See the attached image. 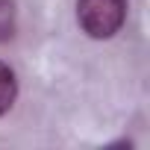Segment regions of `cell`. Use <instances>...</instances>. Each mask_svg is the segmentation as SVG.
Instances as JSON below:
<instances>
[{"label":"cell","instance_id":"3","mask_svg":"<svg viewBox=\"0 0 150 150\" xmlns=\"http://www.w3.org/2000/svg\"><path fill=\"white\" fill-rule=\"evenodd\" d=\"M15 35V3L0 0V41H9Z\"/></svg>","mask_w":150,"mask_h":150},{"label":"cell","instance_id":"1","mask_svg":"<svg viewBox=\"0 0 150 150\" xmlns=\"http://www.w3.org/2000/svg\"><path fill=\"white\" fill-rule=\"evenodd\" d=\"M127 18V0H77V21L91 38H112Z\"/></svg>","mask_w":150,"mask_h":150},{"label":"cell","instance_id":"2","mask_svg":"<svg viewBox=\"0 0 150 150\" xmlns=\"http://www.w3.org/2000/svg\"><path fill=\"white\" fill-rule=\"evenodd\" d=\"M18 97V80L6 62H0V115H6Z\"/></svg>","mask_w":150,"mask_h":150}]
</instances>
